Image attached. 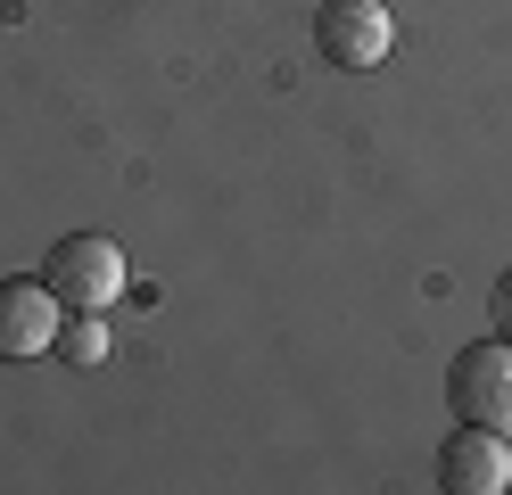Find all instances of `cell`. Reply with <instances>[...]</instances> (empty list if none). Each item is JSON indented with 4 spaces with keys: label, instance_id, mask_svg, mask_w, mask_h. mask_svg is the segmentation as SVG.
<instances>
[{
    "label": "cell",
    "instance_id": "obj_1",
    "mask_svg": "<svg viewBox=\"0 0 512 495\" xmlns=\"http://www.w3.org/2000/svg\"><path fill=\"white\" fill-rule=\"evenodd\" d=\"M42 281L58 289V306H67V314H100V306L124 297L133 264H124V248L108 240V231H67V240L42 256Z\"/></svg>",
    "mask_w": 512,
    "mask_h": 495
},
{
    "label": "cell",
    "instance_id": "obj_2",
    "mask_svg": "<svg viewBox=\"0 0 512 495\" xmlns=\"http://www.w3.org/2000/svg\"><path fill=\"white\" fill-rule=\"evenodd\" d=\"M314 50H323L331 66H347V75H372V66L397 50V9L389 0H323Z\"/></svg>",
    "mask_w": 512,
    "mask_h": 495
},
{
    "label": "cell",
    "instance_id": "obj_3",
    "mask_svg": "<svg viewBox=\"0 0 512 495\" xmlns=\"http://www.w3.org/2000/svg\"><path fill=\"white\" fill-rule=\"evenodd\" d=\"M446 405L479 429H504L512 438V339H479L455 355V372H446Z\"/></svg>",
    "mask_w": 512,
    "mask_h": 495
},
{
    "label": "cell",
    "instance_id": "obj_4",
    "mask_svg": "<svg viewBox=\"0 0 512 495\" xmlns=\"http://www.w3.org/2000/svg\"><path fill=\"white\" fill-rule=\"evenodd\" d=\"M58 289L34 273V281H0V363H34V355H58Z\"/></svg>",
    "mask_w": 512,
    "mask_h": 495
},
{
    "label": "cell",
    "instance_id": "obj_5",
    "mask_svg": "<svg viewBox=\"0 0 512 495\" xmlns=\"http://www.w3.org/2000/svg\"><path fill=\"white\" fill-rule=\"evenodd\" d=\"M438 487L446 495H504L512 487V438L504 429H446V446H438Z\"/></svg>",
    "mask_w": 512,
    "mask_h": 495
},
{
    "label": "cell",
    "instance_id": "obj_6",
    "mask_svg": "<svg viewBox=\"0 0 512 495\" xmlns=\"http://www.w3.org/2000/svg\"><path fill=\"white\" fill-rule=\"evenodd\" d=\"M58 355H67V363H100V355H108V322H100V314L58 322Z\"/></svg>",
    "mask_w": 512,
    "mask_h": 495
},
{
    "label": "cell",
    "instance_id": "obj_7",
    "mask_svg": "<svg viewBox=\"0 0 512 495\" xmlns=\"http://www.w3.org/2000/svg\"><path fill=\"white\" fill-rule=\"evenodd\" d=\"M488 322H496V339H512V273L488 289Z\"/></svg>",
    "mask_w": 512,
    "mask_h": 495
}]
</instances>
